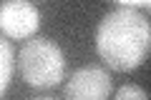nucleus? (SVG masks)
Listing matches in <instances>:
<instances>
[{"instance_id":"nucleus-1","label":"nucleus","mask_w":151,"mask_h":100,"mask_svg":"<svg viewBox=\"0 0 151 100\" xmlns=\"http://www.w3.org/2000/svg\"><path fill=\"white\" fill-rule=\"evenodd\" d=\"M96 50L111 70H136L151 53V23L141 10L116 8L96 30Z\"/></svg>"},{"instance_id":"nucleus-2","label":"nucleus","mask_w":151,"mask_h":100,"mask_svg":"<svg viewBox=\"0 0 151 100\" xmlns=\"http://www.w3.org/2000/svg\"><path fill=\"white\" fill-rule=\"evenodd\" d=\"M20 73L30 88H53L63 80V53L50 38H35L20 50Z\"/></svg>"},{"instance_id":"nucleus-3","label":"nucleus","mask_w":151,"mask_h":100,"mask_svg":"<svg viewBox=\"0 0 151 100\" xmlns=\"http://www.w3.org/2000/svg\"><path fill=\"white\" fill-rule=\"evenodd\" d=\"M108 95H111V78L103 68L96 65L78 68L65 83L68 100H108Z\"/></svg>"},{"instance_id":"nucleus-4","label":"nucleus","mask_w":151,"mask_h":100,"mask_svg":"<svg viewBox=\"0 0 151 100\" xmlns=\"http://www.w3.org/2000/svg\"><path fill=\"white\" fill-rule=\"evenodd\" d=\"M0 25H3V33L13 40L30 38L40 25L38 8L25 0H8L0 8Z\"/></svg>"},{"instance_id":"nucleus-5","label":"nucleus","mask_w":151,"mask_h":100,"mask_svg":"<svg viewBox=\"0 0 151 100\" xmlns=\"http://www.w3.org/2000/svg\"><path fill=\"white\" fill-rule=\"evenodd\" d=\"M0 90L5 93L10 88V80H13V68H15V58H13V48L10 40H3L0 43Z\"/></svg>"},{"instance_id":"nucleus-6","label":"nucleus","mask_w":151,"mask_h":100,"mask_svg":"<svg viewBox=\"0 0 151 100\" xmlns=\"http://www.w3.org/2000/svg\"><path fill=\"white\" fill-rule=\"evenodd\" d=\"M113 100H149V95H146V90L141 88V85L126 83V85H121V88L116 90Z\"/></svg>"},{"instance_id":"nucleus-7","label":"nucleus","mask_w":151,"mask_h":100,"mask_svg":"<svg viewBox=\"0 0 151 100\" xmlns=\"http://www.w3.org/2000/svg\"><path fill=\"white\" fill-rule=\"evenodd\" d=\"M119 8H134V10H139V8H146V10H151V0H144V3H139V0H121Z\"/></svg>"},{"instance_id":"nucleus-8","label":"nucleus","mask_w":151,"mask_h":100,"mask_svg":"<svg viewBox=\"0 0 151 100\" xmlns=\"http://www.w3.org/2000/svg\"><path fill=\"white\" fill-rule=\"evenodd\" d=\"M35 100H53V98H35Z\"/></svg>"}]
</instances>
